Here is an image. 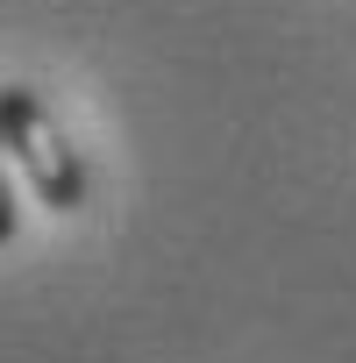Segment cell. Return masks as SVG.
<instances>
[{
	"label": "cell",
	"instance_id": "cell-2",
	"mask_svg": "<svg viewBox=\"0 0 356 363\" xmlns=\"http://www.w3.org/2000/svg\"><path fill=\"white\" fill-rule=\"evenodd\" d=\"M15 242V157H8V143H0V250Z\"/></svg>",
	"mask_w": 356,
	"mask_h": 363
},
{
	"label": "cell",
	"instance_id": "cell-1",
	"mask_svg": "<svg viewBox=\"0 0 356 363\" xmlns=\"http://www.w3.org/2000/svg\"><path fill=\"white\" fill-rule=\"evenodd\" d=\"M0 143H8L15 171L29 178V193H36L50 214H79V207H86V164H79V150L65 143L57 114H50L29 86H0Z\"/></svg>",
	"mask_w": 356,
	"mask_h": 363
}]
</instances>
